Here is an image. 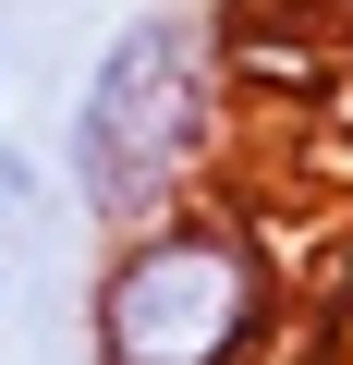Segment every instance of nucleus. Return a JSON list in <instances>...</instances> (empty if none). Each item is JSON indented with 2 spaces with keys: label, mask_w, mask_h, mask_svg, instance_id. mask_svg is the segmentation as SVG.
Returning <instances> with one entry per match:
<instances>
[{
  "label": "nucleus",
  "mask_w": 353,
  "mask_h": 365,
  "mask_svg": "<svg viewBox=\"0 0 353 365\" xmlns=\"http://www.w3.org/2000/svg\"><path fill=\"white\" fill-rule=\"evenodd\" d=\"M0 134H13V61H0Z\"/></svg>",
  "instance_id": "nucleus-3"
},
{
  "label": "nucleus",
  "mask_w": 353,
  "mask_h": 365,
  "mask_svg": "<svg viewBox=\"0 0 353 365\" xmlns=\"http://www.w3.org/2000/svg\"><path fill=\"white\" fill-rule=\"evenodd\" d=\"M305 292L256 195H195L134 220L86 268V365H280Z\"/></svg>",
  "instance_id": "nucleus-2"
},
{
  "label": "nucleus",
  "mask_w": 353,
  "mask_h": 365,
  "mask_svg": "<svg viewBox=\"0 0 353 365\" xmlns=\"http://www.w3.org/2000/svg\"><path fill=\"white\" fill-rule=\"evenodd\" d=\"M232 122H244V86H232V37L195 0H146L98 37V61L73 73V110H61V195L73 220L110 244L134 220H170L232 182Z\"/></svg>",
  "instance_id": "nucleus-1"
},
{
  "label": "nucleus",
  "mask_w": 353,
  "mask_h": 365,
  "mask_svg": "<svg viewBox=\"0 0 353 365\" xmlns=\"http://www.w3.org/2000/svg\"><path fill=\"white\" fill-rule=\"evenodd\" d=\"M317 13H329V25H341V37H353V0H317Z\"/></svg>",
  "instance_id": "nucleus-4"
}]
</instances>
